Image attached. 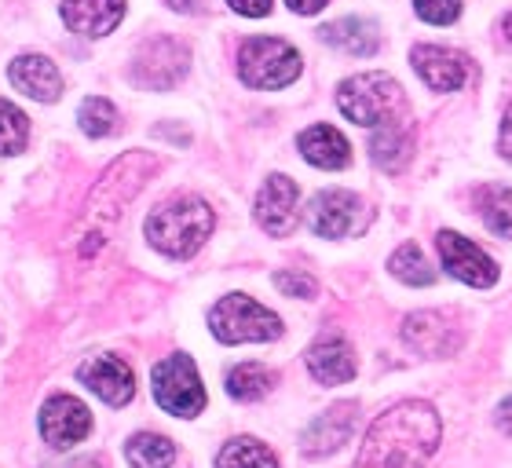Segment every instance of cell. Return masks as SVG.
<instances>
[{
  "label": "cell",
  "mask_w": 512,
  "mask_h": 468,
  "mask_svg": "<svg viewBox=\"0 0 512 468\" xmlns=\"http://www.w3.org/2000/svg\"><path fill=\"white\" fill-rule=\"evenodd\" d=\"M238 15H249V19H264L267 11H271V0H227Z\"/></svg>",
  "instance_id": "32"
},
{
  "label": "cell",
  "mask_w": 512,
  "mask_h": 468,
  "mask_svg": "<svg viewBox=\"0 0 512 468\" xmlns=\"http://www.w3.org/2000/svg\"><path fill=\"white\" fill-rule=\"evenodd\" d=\"M308 370L319 384H348L355 377V355L341 337H322L308 351Z\"/></svg>",
  "instance_id": "19"
},
{
  "label": "cell",
  "mask_w": 512,
  "mask_h": 468,
  "mask_svg": "<svg viewBox=\"0 0 512 468\" xmlns=\"http://www.w3.org/2000/svg\"><path fill=\"white\" fill-rule=\"evenodd\" d=\"M125 458L132 468H172V461H176V447H172L165 436L139 432V436L128 439Z\"/></svg>",
  "instance_id": "24"
},
{
  "label": "cell",
  "mask_w": 512,
  "mask_h": 468,
  "mask_svg": "<svg viewBox=\"0 0 512 468\" xmlns=\"http://www.w3.org/2000/svg\"><path fill=\"white\" fill-rule=\"evenodd\" d=\"M337 107L352 125L377 128L384 121H392L395 110L403 107V88L388 74H359L348 77L337 88Z\"/></svg>",
  "instance_id": "4"
},
{
  "label": "cell",
  "mask_w": 512,
  "mask_h": 468,
  "mask_svg": "<svg viewBox=\"0 0 512 468\" xmlns=\"http://www.w3.org/2000/svg\"><path fill=\"white\" fill-rule=\"evenodd\" d=\"M286 4L297 11V15H319V11L326 8L330 0H286Z\"/></svg>",
  "instance_id": "34"
},
{
  "label": "cell",
  "mask_w": 512,
  "mask_h": 468,
  "mask_svg": "<svg viewBox=\"0 0 512 468\" xmlns=\"http://www.w3.org/2000/svg\"><path fill=\"white\" fill-rule=\"evenodd\" d=\"M410 59H414L417 77L432 92H458L469 81V59L461 52H450V48H439V44H417Z\"/></svg>",
  "instance_id": "15"
},
{
  "label": "cell",
  "mask_w": 512,
  "mask_h": 468,
  "mask_svg": "<svg viewBox=\"0 0 512 468\" xmlns=\"http://www.w3.org/2000/svg\"><path fill=\"white\" fill-rule=\"evenodd\" d=\"M439 447V417L428 403L406 399L377 417L352 468H425Z\"/></svg>",
  "instance_id": "1"
},
{
  "label": "cell",
  "mask_w": 512,
  "mask_h": 468,
  "mask_svg": "<svg viewBox=\"0 0 512 468\" xmlns=\"http://www.w3.org/2000/svg\"><path fill=\"white\" fill-rule=\"evenodd\" d=\"M414 8L432 26H447L461 15V0H414Z\"/></svg>",
  "instance_id": "30"
},
{
  "label": "cell",
  "mask_w": 512,
  "mask_h": 468,
  "mask_svg": "<svg viewBox=\"0 0 512 468\" xmlns=\"http://www.w3.org/2000/svg\"><path fill=\"white\" fill-rule=\"evenodd\" d=\"M494 417H498V428H502L505 436H512V399H505V403L498 406V414H494Z\"/></svg>",
  "instance_id": "35"
},
{
  "label": "cell",
  "mask_w": 512,
  "mask_h": 468,
  "mask_svg": "<svg viewBox=\"0 0 512 468\" xmlns=\"http://www.w3.org/2000/svg\"><path fill=\"white\" fill-rule=\"evenodd\" d=\"M505 33H509V41H512V15L505 19Z\"/></svg>",
  "instance_id": "37"
},
{
  "label": "cell",
  "mask_w": 512,
  "mask_h": 468,
  "mask_svg": "<svg viewBox=\"0 0 512 468\" xmlns=\"http://www.w3.org/2000/svg\"><path fill=\"white\" fill-rule=\"evenodd\" d=\"M154 381V399L165 414L172 417H198L205 410V388L198 377V366L191 355H169L150 373Z\"/></svg>",
  "instance_id": "7"
},
{
  "label": "cell",
  "mask_w": 512,
  "mask_h": 468,
  "mask_svg": "<svg viewBox=\"0 0 512 468\" xmlns=\"http://www.w3.org/2000/svg\"><path fill=\"white\" fill-rule=\"evenodd\" d=\"M366 224H370V209L352 191H322L308 205V227L319 238H352L366 231Z\"/></svg>",
  "instance_id": "8"
},
{
  "label": "cell",
  "mask_w": 512,
  "mask_h": 468,
  "mask_svg": "<svg viewBox=\"0 0 512 468\" xmlns=\"http://www.w3.org/2000/svg\"><path fill=\"white\" fill-rule=\"evenodd\" d=\"M271 388H275V373L267 370V366H260V362H242V366H235V370L227 373V395L238 399V403H256Z\"/></svg>",
  "instance_id": "23"
},
{
  "label": "cell",
  "mask_w": 512,
  "mask_h": 468,
  "mask_svg": "<svg viewBox=\"0 0 512 468\" xmlns=\"http://www.w3.org/2000/svg\"><path fill=\"white\" fill-rule=\"evenodd\" d=\"M216 468H278V458L260 439H231L216 454Z\"/></svg>",
  "instance_id": "26"
},
{
  "label": "cell",
  "mask_w": 512,
  "mask_h": 468,
  "mask_svg": "<svg viewBox=\"0 0 512 468\" xmlns=\"http://www.w3.org/2000/svg\"><path fill=\"white\" fill-rule=\"evenodd\" d=\"M92 432V414L88 406L74 395H52L41 406V436L48 447L70 450Z\"/></svg>",
  "instance_id": "11"
},
{
  "label": "cell",
  "mask_w": 512,
  "mask_h": 468,
  "mask_svg": "<svg viewBox=\"0 0 512 468\" xmlns=\"http://www.w3.org/2000/svg\"><path fill=\"white\" fill-rule=\"evenodd\" d=\"M154 169H158V161L150 158V154H128V158L110 165V172L99 180V187L92 191V198H88V213H85L88 231H85V242H81V253L92 256L99 245H103L107 227L114 224L121 216V209L136 198L139 187L147 183V176Z\"/></svg>",
  "instance_id": "2"
},
{
  "label": "cell",
  "mask_w": 512,
  "mask_h": 468,
  "mask_svg": "<svg viewBox=\"0 0 512 468\" xmlns=\"http://www.w3.org/2000/svg\"><path fill=\"white\" fill-rule=\"evenodd\" d=\"M125 19V0H66L63 22L81 37H107Z\"/></svg>",
  "instance_id": "18"
},
{
  "label": "cell",
  "mask_w": 512,
  "mask_h": 468,
  "mask_svg": "<svg viewBox=\"0 0 512 468\" xmlns=\"http://www.w3.org/2000/svg\"><path fill=\"white\" fill-rule=\"evenodd\" d=\"M392 275L399 278V282H406V286H432V282H436V271L428 267L421 245H414V242L399 245L392 253Z\"/></svg>",
  "instance_id": "27"
},
{
  "label": "cell",
  "mask_w": 512,
  "mask_h": 468,
  "mask_svg": "<svg viewBox=\"0 0 512 468\" xmlns=\"http://www.w3.org/2000/svg\"><path fill=\"white\" fill-rule=\"evenodd\" d=\"M238 77L260 92L286 88L300 77V52L278 37H249L238 52Z\"/></svg>",
  "instance_id": "6"
},
{
  "label": "cell",
  "mask_w": 512,
  "mask_h": 468,
  "mask_svg": "<svg viewBox=\"0 0 512 468\" xmlns=\"http://www.w3.org/2000/svg\"><path fill=\"white\" fill-rule=\"evenodd\" d=\"M297 183L289 176H267V183L256 194V224L275 238H286L297 227Z\"/></svg>",
  "instance_id": "14"
},
{
  "label": "cell",
  "mask_w": 512,
  "mask_h": 468,
  "mask_svg": "<svg viewBox=\"0 0 512 468\" xmlns=\"http://www.w3.org/2000/svg\"><path fill=\"white\" fill-rule=\"evenodd\" d=\"M355 421H359V406L355 403H337L330 406L326 414H319L304 428V436H300V450L308 454V458H326L333 450H341L355 432Z\"/></svg>",
  "instance_id": "13"
},
{
  "label": "cell",
  "mask_w": 512,
  "mask_h": 468,
  "mask_svg": "<svg viewBox=\"0 0 512 468\" xmlns=\"http://www.w3.org/2000/svg\"><path fill=\"white\" fill-rule=\"evenodd\" d=\"M77 381L85 384L88 392H96L107 406H125L136 395V377L118 355H92L88 362H81Z\"/></svg>",
  "instance_id": "12"
},
{
  "label": "cell",
  "mask_w": 512,
  "mask_h": 468,
  "mask_svg": "<svg viewBox=\"0 0 512 468\" xmlns=\"http://www.w3.org/2000/svg\"><path fill=\"white\" fill-rule=\"evenodd\" d=\"M187 66H191L187 44L172 41V37H154L132 59V77H136V85L165 92V88H172L187 74Z\"/></svg>",
  "instance_id": "9"
},
{
  "label": "cell",
  "mask_w": 512,
  "mask_h": 468,
  "mask_svg": "<svg viewBox=\"0 0 512 468\" xmlns=\"http://www.w3.org/2000/svg\"><path fill=\"white\" fill-rule=\"evenodd\" d=\"M476 205H480L483 224L491 227L498 238H512V191L509 187H498V183L483 187V191H476Z\"/></svg>",
  "instance_id": "25"
},
{
  "label": "cell",
  "mask_w": 512,
  "mask_h": 468,
  "mask_svg": "<svg viewBox=\"0 0 512 468\" xmlns=\"http://www.w3.org/2000/svg\"><path fill=\"white\" fill-rule=\"evenodd\" d=\"M77 125H81V132L92 139H103L110 136L114 128H118V110H114V103L103 96H88L85 103H81V110H77Z\"/></svg>",
  "instance_id": "28"
},
{
  "label": "cell",
  "mask_w": 512,
  "mask_h": 468,
  "mask_svg": "<svg viewBox=\"0 0 512 468\" xmlns=\"http://www.w3.org/2000/svg\"><path fill=\"white\" fill-rule=\"evenodd\" d=\"M319 37L333 48H341L348 55H374L381 48V33H377V22H366V19H341V22H330V26H322Z\"/></svg>",
  "instance_id": "22"
},
{
  "label": "cell",
  "mask_w": 512,
  "mask_h": 468,
  "mask_svg": "<svg viewBox=\"0 0 512 468\" xmlns=\"http://www.w3.org/2000/svg\"><path fill=\"white\" fill-rule=\"evenodd\" d=\"M8 81L19 88L22 96L37 99V103H55V99L63 96V74L44 55H19L8 66Z\"/></svg>",
  "instance_id": "16"
},
{
  "label": "cell",
  "mask_w": 512,
  "mask_h": 468,
  "mask_svg": "<svg viewBox=\"0 0 512 468\" xmlns=\"http://www.w3.org/2000/svg\"><path fill=\"white\" fill-rule=\"evenodd\" d=\"M436 245H439V256H443L447 275L461 278V282H469V286H476V289H487V286L498 282V264L483 253L480 245L469 242L465 234L439 231Z\"/></svg>",
  "instance_id": "10"
},
{
  "label": "cell",
  "mask_w": 512,
  "mask_h": 468,
  "mask_svg": "<svg viewBox=\"0 0 512 468\" xmlns=\"http://www.w3.org/2000/svg\"><path fill=\"white\" fill-rule=\"evenodd\" d=\"M26 139H30V117L15 103L0 99V154H22Z\"/></svg>",
  "instance_id": "29"
},
{
  "label": "cell",
  "mask_w": 512,
  "mask_h": 468,
  "mask_svg": "<svg viewBox=\"0 0 512 468\" xmlns=\"http://www.w3.org/2000/svg\"><path fill=\"white\" fill-rule=\"evenodd\" d=\"M213 224L216 216L209 202L194 198V194H176L147 216V238L154 249H161L172 260H187L213 234Z\"/></svg>",
  "instance_id": "3"
},
{
  "label": "cell",
  "mask_w": 512,
  "mask_h": 468,
  "mask_svg": "<svg viewBox=\"0 0 512 468\" xmlns=\"http://www.w3.org/2000/svg\"><path fill=\"white\" fill-rule=\"evenodd\" d=\"M498 147H502V158L512 161V107L505 110V121H502V136H498Z\"/></svg>",
  "instance_id": "33"
},
{
  "label": "cell",
  "mask_w": 512,
  "mask_h": 468,
  "mask_svg": "<svg viewBox=\"0 0 512 468\" xmlns=\"http://www.w3.org/2000/svg\"><path fill=\"white\" fill-rule=\"evenodd\" d=\"M275 286L286 293V297H297V300H304V297H315V278L311 275H304V271H278L275 275Z\"/></svg>",
  "instance_id": "31"
},
{
  "label": "cell",
  "mask_w": 512,
  "mask_h": 468,
  "mask_svg": "<svg viewBox=\"0 0 512 468\" xmlns=\"http://www.w3.org/2000/svg\"><path fill=\"white\" fill-rule=\"evenodd\" d=\"M403 341L410 344L421 355H432V359H443V355H454V348L461 344L454 322L443 319L439 311H417L410 315L403 326Z\"/></svg>",
  "instance_id": "17"
},
{
  "label": "cell",
  "mask_w": 512,
  "mask_h": 468,
  "mask_svg": "<svg viewBox=\"0 0 512 468\" xmlns=\"http://www.w3.org/2000/svg\"><path fill=\"white\" fill-rule=\"evenodd\" d=\"M169 8H176V11H194L198 8V0H165Z\"/></svg>",
  "instance_id": "36"
},
{
  "label": "cell",
  "mask_w": 512,
  "mask_h": 468,
  "mask_svg": "<svg viewBox=\"0 0 512 468\" xmlns=\"http://www.w3.org/2000/svg\"><path fill=\"white\" fill-rule=\"evenodd\" d=\"M297 143H300L304 161H311L315 169H344V165L352 161V147H348V139H344L333 125L304 128Z\"/></svg>",
  "instance_id": "20"
},
{
  "label": "cell",
  "mask_w": 512,
  "mask_h": 468,
  "mask_svg": "<svg viewBox=\"0 0 512 468\" xmlns=\"http://www.w3.org/2000/svg\"><path fill=\"white\" fill-rule=\"evenodd\" d=\"M209 326L213 337L224 344H249V341H275L282 333V319L264 304H256L246 293H227L209 311Z\"/></svg>",
  "instance_id": "5"
},
{
  "label": "cell",
  "mask_w": 512,
  "mask_h": 468,
  "mask_svg": "<svg viewBox=\"0 0 512 468\" xmlns=\"http://www.w3.org/2000/svg\"><path fill=\"white\" fill-rule=\"evenodd\" d=\"M410 150H414V132L403 121H384L374 128V139H370V158H374L377 169L384 172H399L410 161Z\"/></svg>",
  "instance_id": "21"
}]
</instances>
